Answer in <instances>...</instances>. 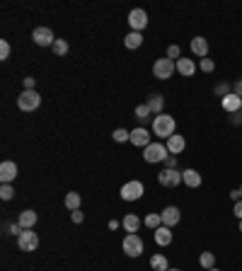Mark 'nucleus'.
<instances>
[{
	"label": "nucleus",
	"instance_id": "1",
	"mask_svg": "<svg viewBox=\"0 0 242 271\" xmlns=\"http://www.w3.org/2000/svg\"><path fill=\"white\" fill-rule=\"evenodd\" d=\"M175 133H177V121H175V116H170V114L162 112L153 119V136L167 140L170 136H175Z\"/></svg>",
	"mask_w": 242,
	"mask_h": 271
},
{
	"label": "nucleus",
	"instance_id": "2",
	"mask_svg": "<svg viewBox=\"0 0 242 271\" xmlns=\"http://www.w3.org/2000/svg\"><path fill=\"white\" fill-rule=\"evenodd\" d=\"M170 155V150L165 143H150L143 148V160L148 165H158V162H165V158Z\"/></svg>",
	"mask_w": 242,
	"mask_h": 271
},
{
	"label": "nucleus",
	"instance_id": "3",
	"mask_svg": "<svg viewBox=\"0 0 242 271\" xmlns=\"http://www.w3.org/2000/svg\"><path fill=\"white\" fill-rule=\"evenodd\" d=\"M39 104H41V94L37 90H22L17 97V107L19 112H34L39 109Z\"/></svg>",
	"mask_w": 242,
	"mask_h": 271
},
{
	"label": "nucleus",
	"instance_id": "4",
	"mask_svg": "<svg viewBox=\"0 0 242 271\" xmlns=\"http://www.w3.org/2000/svg\"><path fill=\"white\" fill-rule=\"evenodd\" d=\"M175 73H177V63H175V61H170L167 56L158 58V61L153 63V75H155L158 80H170Z\"/></svg>",
	"mask_w": 242,
	"mask_h": 271
},
{
	"label": "nucleus",
	"instance_id": "5",
	"mask_svg": "<svg viewBox=\"0 0 242 271\" xmlns=\"http://www.w3.org/2000/svg\"><path fill=\"white\" fill-rule=\"evenodd\" d=\"M121 247H124V252L129 254V257H133V259L143 254V240H140V235H136V233L126 235L124 242H121Z\"/></svg>",
	"mask_w": 242,
	"mask_h": 271
},
{
	"label": "nucleus",
	"instance_id": "6",
	"mask_svg": "<svg viewBox=\"0 0 242 271\" xmlns=\"http://www.w3.org/2000/svg\"><path fill=\"white\" fill-rule=\"evenodd\" d=\"M143 194H146V187H143V182H138V179L126 182V184L121 187V199H124V201H138Z\"/></svg>",
	"mask_w": 242,
	"mask_h": 271
},
{
	"label": "nucleus",
	"instance_id": "7",
	"mask_svg": "<svg viewBox=\"0 0 242 271\" xmlns=\"http://www.w3.org/2000/svg\"><path fill=\"white\" fill-rule=\"evenodd\" d=\"M129 27H131V32H143V29L148 27V12L143 8H133L129 12Z\"/></svg>",
	"mask_w": 242,
	"mask_h": 271
},
{
	"label": "nucleus",
	"instance_id": "8",
	"mask_svg": "<svg viewBox=\"0 0 242 271\" xmlns=\"http://www.w3.org/2000/svg\"><path fill=\"white\" fill-rule=\"evenodd\" d=\"M17 247L22 252H34L39 247V235L34 233V228L32 230H25V233L17 237Z\"/></svg>",
	"mask_w": 242,
	"mask_h": 271
},
{
	"label": "nucleus",
	"instance_id": "9",
	"mask_svg": "<svg viewBox=\"0 0 242 271\" xmlns=\"http://www.w3.org/2000/svg\"><path fill=\"white\" fill-rule=\"evenodd\" d=\"M32 39H34L37 46H54V41H56L54 29H49V27H37L32 32Z\"/></svg>",
	"mask_w": 242,
	"mask_h": 271
},
{
	"label": "nucleus",
	"instance_id": "10",
	"mask_svg": "<svg viewBox=\"0 0 242 271\" xmlns=\"http://www.w3.org/2000/svg\"><path fill=\"white\" fill-rule=\"evenodd\" d=\"M158 182L162 187L175 189L177 184H182V172H179V169H162L158 175Z\"/></svg>",
	"mask_w": 242,
	"mask_h": 271
},
{
	"label": "nucleus",
	"instance_id": "11",
	"mask_svg": "<svg viewBox=\"0 0 242 271\" xmlns=\"http://www.w3.org/2000/svg\"><path fill=\"white\" fill-rule=\"evenodd\" d=\"M15 177H17V165L12 160H3L0 162V179H3V184H12Z\"/></svg>",
	"mask_w": 242,
	"mask_h": 271
},
{
	"label": "nucleus",
	"instance_id": "12",
	"mask_svg": "<svg viewBox=\"0 0 242 271\" xmlns=\"http://www.w3.org/2000/svg\"><path fill=\"white\" fill-rule=\"evenodd\" d=\"M160 215H162V225H165V228H175V225L182 220V211H179L177 206H167Z\"/></svg>",
	"mask_w": 242,
	"mask_h": 271
},
{
	"label": "nucleus",
	"instance_id": "13",
	"mask_svg": "<svg viewBox=\"0 0 242 271\" xmlns=\"http://www.w3.org/2000/svg\"><path fill=\"white\" fill-rule=\"evenodd\" d=\"M131 145H138V148L150 145V131L148 129H143V126L133 129V131H131Z\"/></svg>",
	"mask_w": 242,
	"mask_h": 271
},
{
	"label": "nucleus",
	"instance_id": "14",
	"mask_svg": "<svg viewBox=\"0 0 242 271\" xmlns=\"http://www.w3.org/2000/svg\"><path fill=\"white\" fill-rule=\"evenodd\" d=\"M189 48H191V54L199 58H208V39L206 37H194L191 39V44H189Z\"/></svg>",
	"mask_w": 242,
	"mask_h": 271
},
{
	"label": "nucleus",
	"instance_id": "15",
	"mask_svg": "<svg viewBox=\"0 0 242 271\" xmlns=\"http://www.w3.org/2000/svg\"><path fill=\"white\" fill-rule=\"evenodd\" d=\"M221 104H223V109L228 114H237L242 109V97H237L235 92H230L228 97H223V100H221Z\"/></svg>",
	"mask_w": 242,
	"mask_h": 271
},
{
	"label": "nucleus",
	"instance_id": "16",
	"mask_svg": "<svg viewBox=\"0 0 242 271\" xmlns=\"http://www.w3.org/2000/svg\"><path fill=\"white\" fill-rule=\"evenodd\" d=\"M165 145H167L170 155H179V153H182V150L186 148V140H184V136L175 133V136H170V138L165 140Z\"/></svg>",
	"mask_w": 242,
	"mask_h": 271
},
{
	"label": "nucleus",
	"instance_id": "17",
	"mask_svg": "<svg viewBox=\"0 0 242 271\" xmlns=\"http://www.w3.org/2000/svg\"><path fill=\"white\" fill-rule=\"evenodd\" d=\"M182 182H184L189 189H199L204 179H201V175H199L196 169H184V172H182Z\"/></svg>",
	"mask_w": 242,
	"mask_h": 271
},
{
	"label": "nucleus",
	"instance_id": "18",
	"mask_svg": "<svg viewBox=\"0 0 242 271\" xmlns=\"http://www.w3.org/2000/svg\"><path fill=\"white\" fill-rule=\"evenodd\" d=\"M37 220H39V215L32 211V208H27V211H22L19 213V218H17V223L25 228V230H32L34 225H37Z\"/></svg>",
	"mask_w": 242,
	"mask_h": 271
},
{
	"label": "nucleus",
	"instance_id": "19",
	"mask_svg": "<svg viewBox=\"0 0 242 271\" xmlns=\"http://www.w3.org/2000/svg\"><path fill=\"white\" fill-rule=\"evenodd\" d=\"M153 233H155V242H158L160 247H167V244L172 242V237H175V235H172V228H165V225H160L158 230H153Z\"/></svg>",
	"mask_w": 242,
	"mask_h": 271
},
{
	"label": "nucleus",
	"instance_id": "20",
	"mask_svg": "<svg viewBox=\"0 0 242 271\" xmlns=\"http://www.w3.org/2000/svg\"><path fill=\"white\" fill-rule=\"evenodd\" d=\"M146 104L150 107V112H153V114H162V109H165V97H162L160 92H153Z\"/></svg>",
	"mask_w": 242,
	"mask_h": 271
},
{
	"label": "nucleus",
	"instance_id": "21",
	"mask_svg": "<svg viewBox=\"0 0 242 271\" xmlns=\"http://www.w3.org/2000/svg\"><path fill=\"white\" fill-rule=\"evenodd\" d=\"M177 73L184 75V78H191V75L196 73L194 61H191V58H179V61H177Z\"/></svg>",
	"mask_w": 242,
	"mask_h": 271
},
{
	"label": "nucleus",
	"instance_id": "22",
	"mask_svg": "<svg viewBox=\"0 0 242 271\" xmlns=\"http://www.w3.org/2000/svg\"><path fill=\"white\" fill-rule=\"evenodd\" d=\"M121 225L126 228V233H138V228H140V218H138L136 213H129V215H124Z\"/></svg>",
	"mask_w": 242,
	"mask_h": 271
},
{
	"label": "nucleus",
	"instance_id": "23",
	"mask_svg": "<svg viewBox=\"0 0 242 271\" xmlns=\"http://www.w3.org/2000/svg\"><path fill=\"white\" fill-rule=\"evenodd\" d=\"M140 44H143V34H140V32H129V34L124 37V46L131 48V51L138 48Z\"/></svg>",
	"mask_w": 242,
	"mask_h": 271
},
{
	"label": "nucleus",
	"instance_id": "24",
	"mask_svg": "<svg viewBox=\"0 0 242 271\" xmlns=\"http://www.w3.org/2000/svg\"><path fill=\"white\" fill-rule=\"evenodd\" d=\"M150 266H153V271H167L170 262L165 259V254H153L150 257Z\"/></svg>",
	"mask_w": 242,
	"mask_h": 271
},
{
	"label": "nucleus",
	"instance_id": "25",
	"mask_svg": "<svg viewBox=\"0 0 242 271\" xmlns=\"http://www.w3.org/2000/svg\"><path fill=\"white\" fill-rule=\"evenodd\" d=\"M63 204L68 211H78V208H80V194H78V191H68Z\"/></svg>",
	"mask_w": 242,
	"mask_h": 271
},
{
	"label": "nucleus",
	"instance_id": "26",
	"mask_svg": "<svg viewBox=\"0 0 242 271\" xmlns=\"http://www.w3.org/2000/svg\"><path fill=\"white\" fill-rule=\"evenodd\" d=\"M199 264H201V269L208 271L215 266V254L213 252H201V257H199Z\"/></svg>",
	"mask_w": 242,
	"mask_h": 271
},
{
	"label": "nucleus",
	"instance_id": "27",
	"mask_svg": "<svg viewBox=\"0 0 242 271\" xmlns=\"http://www.w3.org/2000/svg\"><path fill=\"white\" fill-rule=\"evenodd\" d=\"M143 223H146V228H148V230H158L160 225H162V215H160V213H148Z\"/></svg>",
	"mask_w": 242,
	"mask_h": 271
},
{
	"label": "nucleus",
	"instance_id": "28",
	"mask_svg": "<svg viewBox=\"0 0 242 271\" xmlns=\"http://www.w3.org/2000/svg\"><path fill=\"white\" fill-rule=\"evenodd\" d=\"M51 48H54V54H56V56H65V54H68V41H65V39H56Z\"/></svg>",
	"mask_w": 242,
	"mask_h": 271
},
{
	"label": "nucleus",
	"instance_id": "29",
	"mask_svg": "<svg viewBox=\"0 0 242 271\" xmlns=\"http://www.w3.org/2000/svg\"><path fill=\"white\" fill-rule=\"evenodd\" d=\"M150 107L148 104H138V107H136V119H140V121H148L150 119Z\"/></svg>",
	"mask_w": 242,
	"mask_h": 271
},
{
	"label": "nucleus",
	"instance_id": "30",
	"mask_svg": "<svg viewBox=\"0 0 242 271\" xmlns=\"http://www.w3.org/2000/svg\"><path fill=\"white\" fill-rule=\"evenodd\" d=\"M0 199H3V201H12V199H15L12 184H3V187H0Z\"/></svg>",
	"mask_w": 242,
	"mask_h": 271
},
{
	"label": "nucleus",
	"instance_id": "31",
	"mask_svg": "<svg viewBox=\"0 0 242 271\" xmlns=\"http://www.w3.org/2000/svg\"><path fill=\"white\" fill-rule=\"evenodd\" d=\"M112 138L116 140V143H126V140H131V131H126V129H116V131L112 133Z\"/></svg>",
	"mask_w": 242,
	"mask_h": 271
},
{
	"label": "nucleus",
	"instance_id": "32",
	"mask_svg": "<svg viewBox=\"0 0 242 271\" xmlns=\"http://www.w3.org/2000/svg\"><path fill=\"white\" fill-rule=\"evenodd\" d=\"M167 58H170V61H175V63H177L179 58H182V48H179L177 44H172V46H167Z\"/></svg>",
	"mask_w": 242,
	"mask_h": 271
},
{
	"label": "nucleus",
	"instance_id": "33",
	"mask_svg": "<svg viewBox=\"0 0 242 271\" xmlns=\"http://www.w3.org/2000/svg\"><path fill=\"white\" fill-rule=\"evenodd\" d=\"M213 92L218 94V97H228V94L233 92V90H230V85H228V83H218V85H215Z\"/></svg>",
	"mask_w": 242,
	"mask_h": 271
},
{
	"label": "nucleus",
	"instance_id": "34",
	"mask_svg": "<svg viewBox=\"0 0 242 271\" xmlns=\"http://www.w3.org/2000/svg\"><path fill=\"white\" fill-rule=\"evenodd\" d=\"M199 68H201L204 73H213V70H215V63L211 61V58H201V63H199Z\"/></svg>",
	"mask_w": 242,
	"mask_h": 271
},
{
	"label": "nucleus",
	"instance_id": "35",
	"mask_svg": "<svg viewBox=\"0 0 242 271\" xmlns=\"http://www.w3.org/2000/svg\"><path fill=\"white\" fill-rule=\"evenodd\" d=\"M8 58H10V44L3 39L0 41V61H8Z\"/></svg>",
	"mask_w": 242,
	"mask_h": 271
},
{
	"label": "nucleus",
	"instance_id": "36",
	"mask_svg": "<svg viewBox=\"0 0 242 271\" xmlns=\"http://www.w3.org/2000/svg\"><path fill=\"white\" fill-rule=\"evenodd\" d=\"M162 165H165V169H177V155H167Z\"/></svg>",
	"mask_w": 242,
	"mask_h": 271
},
{
	"label": "nucleus",
	"instance_id": "37",
	"mask_svg": "<svg viewBox=\"0 0 242 271\" xmlns=\"http://www.w3.org/2000/svg\"><path fill=\"white\" fill-rule=\"evenodd\" d=\"M70 220H73V223H83L85 220L83 211H80V208H78V211H70Z\"/></svg>",
	"mask_w": 242,
	"mask_h": 271
},
{
	"label": "nucleus",
	"instance_id": "38",
	"mask_svg": "<svg viewBox=\"0 0 242 271\" xmlns=\"http://www.w3.org/2000/svg\"><path fill=\"white\" fill-rule=\"evenodd\" d=\"M8 230H10V235H17V237H19V235H22V233H25V228H22V225H19V223H12V225H10V228H8Z\"/></svg>",
	"mask_w": 242,
	"mask_h": 271
},
{
	"label": "nucleus",
	"instance_id": "39",
	"mask_svg": "<svg viewBox=\"0 0 242 271\" xmlns=\"http://www.w3.org/2000/svg\"><path fill=\"white\" fill-rule=\"evenodd\" d=\"M230 199H233L235 204H237V201H242V191H240V189H233V191H230Z\"/></svg>",
	"mask_w": 242,
	"mask_h": 271
},
{
	"label": "nucleus",
	"instance_id": "40",
	"mask_svg": "<svg viewBox=\"0 0 242 271\" xmlns=\"http://www.w3.org/2000/svg\"><path fill=\"white\" fill-rule=\"evenodd\" d=\"M34 85H37L34 78H25V90H34Z\"/></svg>",
	"mask_w": 242,
	"mask_h": 271
},
{
	"label": "nucleus",
	"instance_id": "41",
	"mask_svg": "<svg viewBox=\"0 0 242 271\" xmlns=\"http://www.w3.org/2000/svg\"><path fill=\"white\" fill-rule=\"evenodd\" d=\"M233 213H235V215H237V218H240V220H242V201H237V204L233 206Z\"/></svg>",
	"mask_w": 242,
	"mask_h": 271
},
{
	"label": "nucleus",
	"instance_id": "42",
	"mask_svg": "<svg viewBox=\"0 0 242 271\" xmlns=\"http://www.w3.org/2000/svg\"><path fill=\"white\" fill-rule=\"evenodd\" d=\"M233 92L237 94V97H242V78H240V80H237V83L233 85Z\"/></svg>",
	"mask_w": 242,
	"mask_h": 271
},
{
	"label": "nucleus",
	"instance_id": "43",
	"mask_svg": "<svg viewBox=\"0 0 242 271\" xmlns=\"http://www.w3.org/2000/svg\"><path fill=\"white\" fill-rule=\"evenodd\" d=\"M233 116V124H240L242 121V112H237V114H230Z\"/></svg>",
	"mask_w": 242,
	"mask_h": 271
},
{
	"label": "nucleus",
	"instance_id": "44",
	"mask_svg": "<svg viewBox=\"0 0 242 271\" xmlns=\"http://www.w3.org/2000/svg\"><path fill=\"white\" fill-rule=\"evenodd\" d=\"M119 220H109V230H116V228H119Z\"/></svg>",
	"mask_w": 242,
	"mask_h": 271
},
{
	"label": "nucleus",
	"instance_id": "45",
	"mask_svg": "<svg viewBox=\"0 0 242 271\" xmlns=\"http://www.w3.org/2000/svg\"><path fill=\"white\" fill-rule=\"evenodd\" d=\"M208 271H221V269H215V266H213V269H208Z\"/></svg>",
	"mask_w": 242,
	"mask_h": 271
},
{
	"label": "nucleus",
	"instance_id": "46",
	"mask_svg": "<svg viewBox=\"0 0 242 271\" xmlns=\"http://www.w3.org/2000/svg\"><path fill=\"white\" fill-rule=\"evenodd\" d=\"M167 271H182V269H167Z\"/></svg>",
	"mask_w": 242,
	"mask_h": 271
},
{
	"label": "nucleus",
	"instance_id": "47",
	"mask_svg": "<svg viewBox=\"0 0 242 271\" xmlns=\"http://www.w3.org/2000/svg\"><path fill=\"white\" fill-rule=\"evenodd\" d=\"M240 233H242V220H240Z\"/></svg>",
	"mask_w": 242,
	"mask_h": 271
},
{
	"label": "nucleus",
	"instance_id": "48",
	"mask_svg": "<svg viewBox=\"0 0 242 271\" xmlns=\"http://www.w3.org/2000/svg\"><path fill=\"white\" fill-rule=\"evenodd\" d=\"M240 191H242V187H240Z\"/></svg>",
	"mask_w": 242,
	"mask_h": 271
},
{
	"label": "nucleus",
	"instance_id": "49",
	"mask_svg": "<svg viewBox=\"0 0 242 271\" xmlns=\"http://www.w3.org/2000/svg\"><path fill=\"white\" fill-rule=\"evenodd\" d=\"M240 112H242V109H240Z\"/></svg>",
	"mask_w": 242,
	"mask_h": 271
}]
</instances>
